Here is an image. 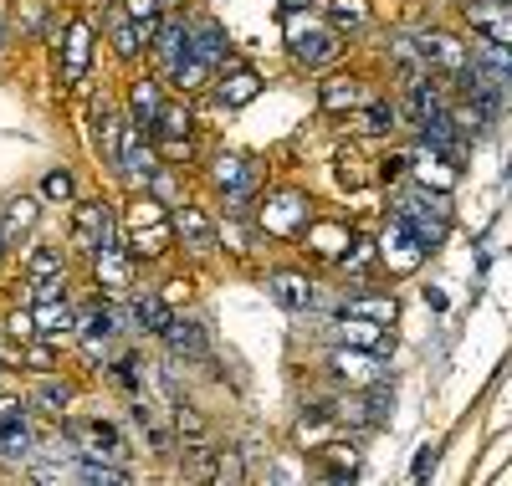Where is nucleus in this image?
Returning a JSON list of instances; mask_svg holds the SVG:
<instances>
[{
    "label": "nucleus",
    "mask_w": 512,
    "mask_h": 486,
    "mask_svg": "<svg viewBox=\"0 0 512 486\" xmlns=\"http://www.w3.org/2000/svg\"><path fill=\"white\" fill-rule=\"evenodd\" d=\"M405 164H410V154H395V159H384V164H379V180H384V185H390V180H400V174H405Z\"/></svg>",
    "instance_id": "obj_45"
},
{
    "label": "nucleus",
    "mask_w": 512,
    "mask_h": 486,
    "mask_svg": "<svg viewBox=\"0 0 512 486\" xmlns=\"http://www.w3.org/2000/svg\"><path fill=\"white\" fill-rule=\"evenodd\" d=\"M31 405H36V410L62 415V410L72 405V384H67V379H41V384H36V394H31Z\"/></svg>",
    "instance_id": "obj_29"
},
{
    "label": "nucleus",
    "mask_w": 512,
    "mask_h": 486,
    "mask_svg": "<svg viewBox=\"0 0 512 486\" xmlns=\"http://www.w3.org/2000/svg\"><path fill=\"white\" fill-rule=\"evenodd\" d=\"M77 476L82 481H103V486H118V481H128V471L123 466H113V461H98V456H77Z\"/></svg>",
    "instance_id": "obj_31"
},
{
    "label": "nucleus",
    "mask_w": 512,
    "mask_h": 486,
    "mask_svg": "<svg viewBox=\"0 0 512 486\" xmlns=\"http://www.w3.org/2000/svg\"><path fill=\"white\" fill-rule=\"evenodd\" d=\"M431 466H436V446H425V451H420V461H415V481H420L425 471H431Z\"/></svg>",
    "instance_id": "obj_47"
},
{
    "label": "nucleus",
    "mask_w": 512,
    "mask_h": 486,
    "mask_svg": "<svg viewBox=\"0 0 512 486\" xmlns=\"http://www.w3.org/2000/svg\"><path fill=\"white\" fill-rule=\"evenodd\" d=\"M338 261H344V267H349V272H364V267H369V261H374V246L354 236V241H349V251H338Z\"/></svg>",
    "instance_id": "obj_39"
},
{
    "label": "nucleus",
    "mask_w": 512,
    "mask_h": 486,
    "mask_svg": "<svg viewBox=\"0 0 512 486\" xmlns=\"http://www.w3.org/2000/svg\"><path fill=\"white\" fill-rule=\"evenodd\" d=\"M149 47H154V57H159L164 67H175V62L190 52V31H185L180 21H164V26L154 31V41H149Z\"/></svg>",
    "instance_id": "obj_20"
},
{
    "label": "nucleus",
    "mask_w": 512,
    "mask_h": 486,
    "mask_svg": "<svg viewBox=\"0 0 512 486\" xmlns=\"http://www.w3.org/2000/svg\"><path fill=\"white\" fill-rule=\"evenodd\" d=\"M359 103H364L359 77H328V82H318V108L323 113H354Z\"/></svg>",
    "instance_id": "obj_16"
},
{
    "label": "nucleus",
    "mask_w": 512,
    "mask_h": 486,
    "mask_svg": "<svg viewBox=\"0 0 512 486\" xmlns=\"http://www.w3.org/2000/svg\"><path fill=\"white\" fill-rule=\"evenodd\" d=\"M210 476H216V481H246L241 451H216V466H210Z\"/></svg>",
    "instance_id": "obj_37"
},
{
    "label": "nucleus",
    "mask_w": 512,
    "mask_h": 486,
    "mask_svg": "<svg viewBox=\"0 0 512 486\" xmlns=\"http://www.w3.org/2000/svg\"><path fill=\"white\" fill-rule=\"evenodd\" d=\"M52 272H62V251L57 246H36L31 261H26V277L36 282V277H52Z\"/></svg>",
    "instance_id": "obj_35"
},
{
    "label": "nucleus",
    "mask_w": 512,
    "mask_h": 486,
    "mask_svg": "<svg viewBox=\"0 0 512 486\" xmlns=\"http://www.w3.org/2000/svg\"><path fill=\"white\" fill-rule=\"evenodd\" d=\"M512 0H466V16H472L477 36L487 41H512V16H507Z\"/></svg>",
    "instance_id": "obj_11"
},
{
    "label": "nucleus",
    "mask_w": 512,
    "mask_h": 486,
    "mask_svg": "<svg viewBox=\"0 0 512 486\" xmlns=\"http://www.w3.org/2000/svg\"><path fill=\"white\" fill-rule=\"evenodd\" d=\"M6 333H11V338H21V343H26V338H31V333H36V328H31V313H11V323H6Z\"/></svg>",
    "instance_id": "obj_46"
},
{
    "label": "nucleus",
    "mask_w": 512,
    "mask_h": 486,
    "mask_svg": "<svg viewBox=\"0 0 512 486\" xmlns=\"http://www.w3.org/2000/svg\"><path fill=\"white\" fill-rule=\"evenodd\" d=\"M0 256H6V236H0Z\"/></svg>",
    "instance_id": "obj_51"
},
{
    "label": "nucleus",
    "mask_w": 512,
    "mask_h": 486,
    "mask_svg": "<svg viewBox=\"0 0 512 486\" xmlns=\"http://www.w3.org/2000/svg\"><path fill=\"white\" fill-rule=\"evenodd\" d=\"M134 420H139V430L149 435V451H154V456H169V451H175V435H169V425L159 420V410H154L149 400L134 405Z\"/></svg>",
    "instance_id": "obj_22"
},
{
    "label": "nucleus",
    "mask_w": 512,
    "mask_h": 486,
    "mask_svg": "<svg viewBox=\"0 0 512 486\" xmlns=\"http://www.w3.org/2000/svg\"><path fill=\"white\" fill-rule=\"evenodd\" d=\"M344 318H359V323H395V297L390 292H354L344 302Z\"/></svg>",
    "instance_id": "obj_18"
},
{
    "label": "nucleus",
    "mask_w": 512,
    "mask_h": 486,
    "mask_svg": "<svg viewBox=\"0 0 512 486\" xmlns=\"http://www.w3.org/2000/svg\"><path fill=\"white\" fill-rule=\"evenodd\" d=\"M31 420H26V405L21 400H0V456H16L26 461L31 456Z\"/></svg>",
    "instance_id": "obj_6"
},
{
    "label": "nucleus",
    "mask_w": 512,
    "mask_h": 486,
    "mask_svg": "<svg viewBox=\"0 0 512 486\" xmlns=\"http://www.w3.org/2000/svg\"><path fill=\"white\" fill-rule=\"evenodd\" d=\"M41 195H47V200H72V174L67 169H52L47 180H41Z\"/></svg>",
    "instance_id": "obj_40"
},
{
    "label": "nucleus",
    "mask_w": 512,
    "mask_h": 486,
    "mask_svg": "<svg viewBox=\"0 0 512 486\" xmlns=\"http://www.w3.org/2000/svg\"><path fill=\"white\" fill-rule=\"evenodd\" d=\"M256 93H262V77H256L251 67H236V72L221 82V103H226V108H246Z\"/></svg>",
    "instance_id": "obj_24"
},
{
    "label": "nucleus",
    "mask_w": 512,
    "mask_h": 486,
    "mask_svg": "<svg viewBox=\"0 0 512 486\" xmlns=\"http://www.w3.org/2000/svg\"><path fill=\"white\" fill-rule=\"evenodd\" d=\"M169 77H175V82H180V93H200V87H205L210 77H216V72H210L205 62H195V57L185 52V57H180L175 67H169Z\"/></svg>",
    "instance_id": "obj_30"
},
{
    "label": "nucleus",
    "mask_w": 512,
    "mask_h": 486,
    "mask_svg": "<svg viewBox=\"0 0 512 486\" xmlns=\"http://www.w3.org/2000/svg\"><path fill=\"white\" fill-rule=\"evenodd\" d=\"M323 461H328V476H333V481H349V476L359 471V456H354L349 446H328Z\"/></svg>",
    "instance_id": "obj_36"
},
{
    "label": "nucleus",
    "mask_w": 512,
    "mask_h": 486,
    "mask_svg": "<svg viewBox=\"0 0 512 486\" xmlns=\"http://www.w3.org/2000/svg\"><path fill=\"white\" fill-rule=\"evenodd\" d=\"M159 338L169 343V353H175V359H190V364H205V359H210V338H205V328H200V323L169 318V328H164Z\"/></svg>",
    "instance_id": "obj_9"
},
{
    "label": "nucleus",
    "mask_w": 512,
    "mask_h": 486,
    "mask_svg": "<svg viewBox=\"0 0 512 486\" xmlns=\"http://www.w3.org/2000/svg\"><path fill=\"white\" fill-rule=\"evenodd\" d=\"M190 123H195V118H190L185 103H164L149 134H159V139H190Z\"/></svg>",
    "instance_id": "obj_26"
},
{
    "label": "nucleus",
    "mask_w": 512,
    "mask_h": 486,
    "mask_svg": "<svg viewBox=\"0 0 512 486\" xmlns=\"http://www.w3.org/2000/svg\"><path fill=\"white\" fill-rule=\"evenodd\" d=\"M333 374L338 379H349V384H379L384 379V353L379 348H333Z\"/></svg>",
    "instance_id": "obj_5"
},
{
    "label": "nucleus",
    "mask_w": 512,
    "mask_h": 486,
    "mask_svg": "<svg viewBox=\"0 0 512 486\" xmlns=\"http://www.w3.org/2000/svg\"><path fill=\"white\" fill-rule=\"evenodd\" d=\"M175 231H180V241H185L195 256L216 251V231H210V220H205L195 205H180V210H175Z\"/></svg>",
    "instance_id": "obj_17"
},
{
    "label": "nucleus",
    "mask_w": 512,
    "mask_h": 486,
    "mask_svg": "<svg viewBox=\"0 0 512 486\" xmlns=\"http://www.w3.org/2000/svg\"><path fill=\"white\" fill-rule=\"evenodd\" d=\"M72 241L82 251H98V246H113L118 231H113V210L103 200H82L77 215H72Z\"/></svg>",
    "instance_id": "obj_3"
},
{
    "label": "nucleus",
    "mask_w": 512,
    "mask_h": 486,
    "mask_svg": "<svg viewBox=\"0 0 512 486\" xmlns=\"http://www.w3.org/2000/svg\"><path fill=\"white\" fill-rule=\"evenodd\" d=\"M31 220H36V200H26V195H21V200H11V205H6V226H0V236H6V241H11V236H21V231L31 226Z\"/></svg>",
    "instance_id": "obj_34"
},
{
    "label": "nucleus",
    "mask_w": 512,
    "mask_h": 486,
    "mask_svg": "<svg viewBox=\"0 0 512 486\" xmlns=\"http://www.w3.org/2000/svg\"><path fill=\"white\" fill-rule=\"evenodd\" d=\"M395 220L400 226L431 251V246H441V236H446V226H451V205H446V195H431V190H415V195H405L400 205H395Z\"/></svg>",
    "instance_id": "obj_1"
},
{
    "label": "nucleus",
    "mask_w": 512,
    "mask_h": 486,
    "mask_svg": "<svg viewBox=\"0 0 512 486\" xmlns=\"http://www.w3.org/2000/svg\"><path fill=\"white\" fill-rule=\"evenodd\" d=\"M415 41V52H420V62H425V72H446V77H456L461 67H466V47L456 36H446V31H420V36H410Z\"/></svg>",
    "instance_id": "obj_4"
},
{
    "label": "nucleus",
    "mask_w": 512,
    "mask_h": 486,
    "mask_svg": "<svg viewBox=\"0 0 512 486\" xmlns=\"http://www.w3.org/2000/svg\"><path fill=\"white\" fill-rule=\"evenodd\" d=\"M31 328H41L47 338H62V333L72 328V307H67V297L36 302V307H31Z\"/></svg>",
    "instance_id": "obj_21"
},
{
    "label": "nucleus",
    "mask_w": 512,
    "mask_h": 486,
    "mask_svg": "<svg viewBox=\"0 0 512 486\" xmlns=\"http://www.w3.org/2000/svg\"><path fill=\"white\" fill-rule=\"evenodd\" d=\"M354 128H359V134H369V139H384L395 128V108L390 103H359L354 108Z\"/></svg>",
    "instance_id": "obj_25"
},
{
    "label": "nucleus",
    "mask_w": 512,
    "mask_h": 486,
    "mask_svg": "<svg viewBox=\"0 0 512 486\" xmlns=\"http://www.w3.org/2000/svg\"><path fill=\"white\" fill-rule=\"evenodd\" d=\"M134 251H144V256H159L164 246H169V226H164V215L154 210V200H144L139 210H134Z\"/></svg>",
    "instance_id": "obj_14"
},
{
    "label": "nucleus",
    "mask_w": 512,
    "mask_h": 486,
    "mask_svg": "<svg viewBox=\"0 0 512 486\" xmlns=\"http://www.w3.org/2000/svg\"><path fill=\"white\" fill-rule=\"evenodd\" d=\"M390 57H395V67H400V82H405V87H410V82H420V77H431L410 36H395V41H390Z\"/></svg>",
    "instance_id": "obj_28"
},
{
    "label": "nucleus",
    "mask_w": 512,
    "mask_h": 486,
    "mask_svg": "<svg viewBox=\"0 0 512 486\" xmlns=\"http://www.w3.org/2000/svg\"><path fill=\"white\" fill-rule=\"evenodd\" d=\"M6 41H11V31H6V16H0V47H6Z\"/></svg>",
    "instance_id": "obj_50"
},
{
    "label": "nucleus",
    "mask_w": 512,
    "mask_h": 486,
    "mask_svg": "<svg viewBox=\"0 0 512 486\" xmlns=\"http://www.w3.org/2000/svg\"><path fill=\"white\" fill-rule=\"evenodd\" d=\"M267 292H272V302L287 307V313H308V307H313V282L303 272H272Z\"/></svg>",
    "instance_id": "obj_12"
},
{
    "label": "nucleus",
    "mask_w": 512,
    "mask_h": 486,
    "mask_svg": "<svg viewBox=\"0 0 512 486\" xmlns=\"http://www.w3.org/2000/svg\"><path fill=\"white\" fill-rule=\"evenodd\" d=\"M113 384L128 389V394H139V364H134V359H118V364H113Z\"/></svg>",
    "instance_id": "obj_42"
},
{
    "label": "nucleus",
    "mask_w": 512,
    "mask_h": 486,
    "mask_svg": "<svg viewBox=\"0 0 512 486\" xmlns=\"http://www.w3.org/2000/svg\"><path fill=\"white\" fill-rule=\"evenodd\" d=\"M175 430H180L185 440H210V425H205V415H200L195 405H185V400H175Z\"/></svg>",
    "instance_id": "obj_33"
},
{
    "label": "nucleus",
    "mask_w": 512,
    "mask_h": 486,
    "mask_svg": "<svg viewBox=\"0 0 512 486\" xmlns=\"http://www.w3.org/2000/svg\"><path fill=\"white\" fill-rule=\"evenodd\" d=\"M338 47H344V41H338V31H333V26L297 31V36H292V57L303 62V67H323V62H333V57H338Z\"/></svg>",
    "instance_id": "obj_10"
},
{
    "label": "nucleus",
    "mask_w": 512,
    "mask_h": 486,
    "mask_svg": "<svg viewBox=\"0 0 512 486\" xmlns=\"http://www.w3.org/2000/svg\"><path fill=\"white\" fill-rule=\"evenodd\" d=\"M333 31H364L369 26V0H328Z\"/></svg>",
    "instance_id": "obj_27"
},
{
    "label": "nucleus",
    "mask_w": 512,
    "mask_h": 486,
    "mask_svg": "<svg viewBox=\"0 0 512 486\" xmlns=\"http://www.w3.org/2000/svg\"><path fill=\"white\" fill-rule=\"evenodd\" d=\"M262 220H267V231H277V236H297V231H308V200L303 195H282L277 205L262 210Z\"/></svg>",
    "instance_id": "obj_15"
},
{
    "label": "nucleus",
    "mask_w": 512,
    "mask_h": 486,
    "mask_svg": "<svg viewBox=\"0 0 512 486\" xmlns=\"http://www.w3.org/2000/svg\"><path fill=\"white\" fill-rule=\"evenodd\" d=\"M282 6H287V11H303V6H313V0H282Z\"/></svg>",
    "instance_id": "obj_49"
},
{
    "label": "nucleus",
    "mask_w": 512,
    "mask_h": 486,
    "mask_svg": "<svg viewBox=\"0 0 512 486\" xmlns=\"http://www.w3.org/2000/svg\"><path fill=\"white\" fill-rule=\"evenodd\" d=\"M256 190H262V180H256V169H246L236 185H226V205H231V210H246V200H251Z\"/></svg>",
    "instance_id": "obj_38"
},
{
    "label": "nucleus",
    "mask_w": 512,
    "mask_h": 486,
    "mask_svg": "<svg viewBox=\"0 0 512 486\" xmlns=\"http://www.w3.org/2000/svg\"><path fill=\"white\" fill-rule=\"evenodd\" d=\"M62 476H67L62 466H36V481H62Z\"/></svg>",
    "instance_id": "obj_48"
},
{
    "label": "nucleus",
    "mask_w": 512,
    "mask_h": 486,
    "mask_svg": "<svg viewBox=\"0 0 512 486\" xmlns=\"http://www.w3.org/2000/svg\"><path fill=\"white\" fill-rule=\"evenodd\" d=\"M190 57H195V62H205L210 72H216V67L231 57V41H226V31H221L216 21H200V26L190 31Z\"/></svg>",
    "instance_id": "obj_13"
},
{
    "label": "nucleus",
    "mask_w": 512,
    "mask_h": 486,
    "mask_svg": "<svg viewBox=\"0 0 512 486\" xmlns=\"http://www.w3.org/2000/svg\"><path fill=\"white\" fill-rule=\"evenodd\" d=\"M21 359H26L31 369H52L57 353H52V343H31V348H21Z\"/></svg>",
    "instance_id": "obj_43"
},
{
    "label": "nucleus",
    "mask_w": 512,
    "mask_h": 486,
    "mask_svg": "<svg viewBox=\"0 0 512 486\" xmlns=\"http://www.w3.org/2000/svg\"><path fill=\"white\" fill-rule=\"evenodd\" d=\"M246 169H251V164H246V159H236V154L216 159V185H221V190H226V185H236V180H241Z\"/></svg>",
    "instance_id": "obj_41"
},
{
    "label": "nucleus",
    "mask_w": 512,
    "mask_h": 486,
    "mask_svg": "<svg viewBox=\"0 0 512 486\" xmlns=\"http://www.w3.org/2000/svg\"><path fill=\"white\" fill-rule=\"evenodd\" d=\"M128 108H134V128L139 134H149L154 128V118H159V108H164V98H159V82H134V93H128Z\"/></svg>",
    "instance_id": "obj_19"
},
{
    "label": "nucleus",
    "mask_w": 512,
    "mask_h": 486,
    "mask_svg": "<svg viewBox=\"0 0 512 486\" xmlns=\"http://www.w3.org/2000/svg\"><path fill=\"white\" fill-rule=\"evenodd\" d=\"M118 144H123V118L103 108V123H98V149L108 164H118Z\"/></svg>",
    "instance_id": "obj_32"
},
{
    "label": "nucleus",
    "mask_w": 512,
    "mask_h": 486,
    "mask_svg": "<svg viewBox=\"0 0 512 486\" xmlns=\"http://www.w3.org/2000/svg\"><path fill=\"white\" fill-rule=\"evenodd\" d=\"M159 154L169 164H180V159H190V139H159Z\"/></svg>",
    "instance_id": "obj_44"
},
{
    "label": "nucleus",
    "mask_w": 512,
    "mask_h": 486,
    "mask_svg": "<svg viewBox=\"0 0 512 486\" xmlns=\"http://www.w3.org/2000/svg\"><path fill=\"white\" fill-rule=\"evenodd\" d=\"M88 57H93V26H88V21H67V41H62V87L82 82V72H88Z\"/></svg>",
    "instance_id": "obj_8"
},
{
    "label": "nucleus",
    "mask_w": 512,
    "mask_h": 486,
    "mask_svg": "<svg viewBox=\"0 0 512 486\" xmlns=\"http://www.w3.org/2000/svg\"><path fill=\"white\" fill-rule=\"evenodd\" d=\"M67 440L77 446L72 456H98V461H128V456H134L108 420H72L67 425Z\"/></svg>",
    "instance_id": "obj_2"
},
{
    "label": "nucleus",
    "mask_w": 512,
    "mask_h": 486,
    "mask_svg": "<svg viewBox=\"0 0 512 486\" xmlns=\"http://www.w3.org/2000/svg\"><path fill=\"white\" fill-rule=\"evenodd\" d=\"M128 313H134V323H139L144 333H154V338H159V333L169 328V318H175V313H169V302H159L154 292H139V297H134V307H128Z\"/></svg>",
    "instance_id": "obj_23"
},
{
    "label": "nucleus",
    "mask_w": 512,
    "mask_h": 486,
    "mask_svg": "<svg viewBox=\"0 0 512 486\" xmlns=\"http://www.w3.org/2000/svg\"><path fill=\"white\" fill-rule=\"evenodd\" d=\"M93 277L108 292H128V287H134V256H128L118 241L113 246H98L93 251Z\"/></svg>",
    "instance_id": "obj_7"
}]
</instances>
